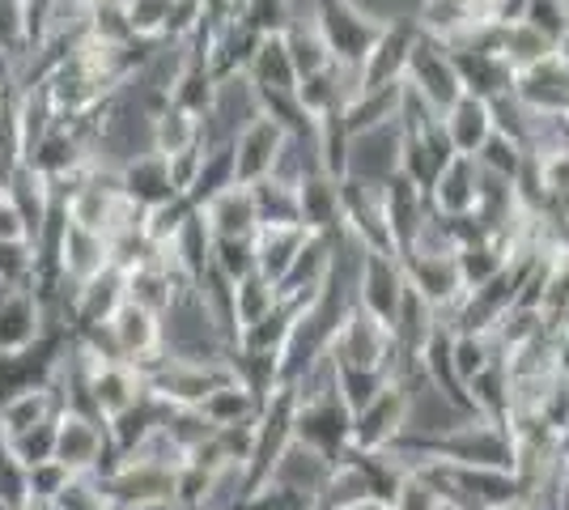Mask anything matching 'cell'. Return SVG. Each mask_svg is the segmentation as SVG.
I'll return each instance as SVG.
<instances>
[{"label": "cell", "instance_id": "cell-43", "mask_svg": "<svg viewBox=\"0 0 569 510\" xmlns=\"http://www.w3.org/2000/svg\"><path fill=\"white\" fill-rule=\"evenodd\" d=\"M387 383H391V374H382V370H349V366H336V391H340V400H345L349 413H361Z\"/></svg>", "mask_w": 569, "mask_h": 510}, {"label": "cell", "instance_id": "cell-12", "mask_svg": "<svg viewBox=\"0 0 569 510\" xmlns=\"http://www.w3.org/2000/svg\"><path fill=\"white\" fill-rule=\"evenodd\" d=\"M403 264L396 256H361V272H357V290H353V302L361 311H370V316L387 323L391 328V319L400 311V298H403Z\"/></svg>", "mask_w": 569, "mask_h": 510}, {"label": "cell", "instance_id": "cell-11", "mask_svg": "<svg viewBox=\"0 0 569 510\" xmlns=\"http://www.w3.org/2000/svg\"><path fill=\"white\" fill-rule=\"evenodd\" d=\"M289 141H293V137H289L277 120H268V116H256V120L247 123L234 141H230V146H234L238 188H256L260 179H268V174L277 170V162H281V153Z\"/></svg>", "mask_w": 569, "mask_h": 510}, {"label": "cell", "instance_id": "cell-38", "mask_svg": "<svg viewBox=\"0 0 569 510\" xmlns=\"http://www.w3.org/2000/svg\"><path fill=\"white\" fill-rule=\"evenodd\" d=\"M251 200H256L260 226H302V218H298V188H289L281 179H260L251 188Z\"/></svg>", "mask_w": 569, "mask_h": 510}, {"label": "cell", "instance_id": "cell-29", "mask_svg": "<svg viewBox=\"0 0 569 510\" xmlns=\"http://www.w3.org/2000/svg\"><path fill=\"white\" fill-rule=\"evenodd\" d=\"M400 94H403V81L400 86H382V90H361V94L345 107V132L349 137H361V132H375V128H387V123L400 120Z\"/></svg>", "mask_w": 569, "mask_h": 510}, {"label": "cell", "instance_id": "cell-13", "mask_svg": "<svg viewBox=\"0 0 569 510\" xmlns=\"http://www.w3.org/2000/svg\"><path fill=\"white\" fill-rule=\"evenodd\" d=\"M332 468H336V460H328L323 451L307 447L302 438H293L281 456L272 460V468H268L263 481H268V486L289 489V493H298V498H307V502H319V493H323V486H328Z\"/></svg>", "mask_w": 569, "mask_h": 510}, {"label": "cell", "instance_id": "cell-35", "mask_svg": "<svg viewBox=\"0 0 569 510\" xmlns=\"http://www.w3.org/2000/svg\"><path fill=\"white\" fill-rule=\"evenodd\" d=\"M217 86H221V81L209 73V64L188 60L183 73L174 77V86H170V107L188 111L196 120H209V111H213V102H217Z\"/></svg>", "mask_w": 569, "mask_h": 510}, {"label": "cell", "instance_id": "cell-34", "mask_svg": "<svg viewBox=\"0 0 569 510\" xmlns=\"http://www.w3.org/2000/svg\"><path fill=\"white\" fill-rule=\"evenodd\" d=\"M498 56L515 69V73H527L536 64H545L557 56V43H548L540 30H531L527 22H501V48Z\"/></svg>", "mask_w": 569, "mask_h": 510}, {"label": "cell", "instance_id": "cell-20", "mask_svg": "<svg viewBox=\"0 0 569 510\" xmlns=\"http://www.w3.org/2000/svg\"><path fill=\"white\" fill-rule=\"evenodd\" d=\"M298 218L307 234H336L345 230V209H340V179L310 170L298 183Z\"/></svg>", "mask_w": 569, "mask_h": 510}, {"label": "cell", "instance_id": "cell-3", "mask_svg": "<svg viewBox=\"0 0 569 510\" xmlns=\"http://www.w3.org/2000/svg\"><path fill=\"white\" fill-rule=\"evenodd\" d=\"M403 86L421 98L426 107H433L438 116H447L455 102L463 98V86H459V73H455L451 51L442 48L438 39H429V34H417V43L408 51Z\"/></svg>", "mask_w": 569, "mask_h": 510}, {"label": "cell", "instance_id": "cell-51", "mask_svg": "<svg viewBox=\"0 0 569 510\" xmlns=\"http://www.w3.org/2000/svg\"><path fill=\"white\" fill-rule=\"evenodd\" d=\"M26 477H30V502H56V493L69 486L72 472L64 463H34V468H26Z\"/></svg>", "mask_w": 569, "mask_h": 510}, {"label": "cell", "instance_id": "cell-15", "mask_svg": "<svg viewBox=\"0 0 569 510\" xmlns=\"http://www.w3.org/2000/svg\"><path fill=\"white\" fill-rule=\"evenodd\" d=\"M128 302V277L119 272V268H102L98 277H90L77 298H72V337L77 332H86V328H102V323H111L116 311Z\"/></svg>", "mask_w": 569, "mask_h": 510}, {"label": "cell", "instance_id": "cell-40", "mask_svg": "<svg viewBox=\"0 0 569 510\" xmlns=\"http://www.w3.org/2000/svg\"><path fill=\"white\" fill-rule=\"evenodd\" d=\"M200 413L209 417L217 430H221V426H238V421H247V417L260 413V400L242 388L238 379H230V383H221V388L200 404Z\"/></svg>", "mask_w": 569, "mask_h": 510}, {"label": "cell", "instance_id": "cell-16", "mask_svg": "<svg viewBox=\"0 0 569 510\" xmlns=\"http://www.w3.org/2000/svg\"><path fill=\"white\" fill-rule=\"evenodd\" d=\"M515 98L531 116H566L569 111V69L552 56L545 64L515 77Z\"/></svg>", "mask_w": 569, "mask_h": 510}, {"label": "cell", "instance_id": "cell-27", "mask_svg": "<svg viewBox=\"0 0 569 510\" xmlns=\"http://www.w3.org/2000/svg\"><path fill=\"white\" fill-rule=\"evenodd\" d=\"M307 239L310 234L302 226H260L256 230V272H260L263 281L281 286V277L298 260V251L307 247Z\"/></svg>", "mask_w": 569, "mask_h": 510}, {"label": "cell", "instance_id": "cell-7", "mask_svg": "<svg viewBox=\"0 0 569 510\" xmlns=\"http://www.w3.org/2000/svg\"><path fill=\"white\" fill-rule=\"evenodd\" d=\"M293 438H302L307 447L323 451L328 460H340L353 447V413L345 409L340 391L336 396H319V400H298Z\"/></svg>", "mask_w": 569, "mask_h": 510}, {"label": "cell", "instance_id": "cell-59", "mask_svg": "<svg viewBox=\"0 0 569 510\" xmlns=\"http://www.w3.org/2000/svg\"><path fill=\"white\" fill-rule=\"evenodd\" d=\"M361 510H391V507H387V502H366Z\"/></svg>", "mask_w": 569, "mask_h": 510}, {"label": "cell", "instance_id": "cell-61", "mask_svg": "<svg viewBox=\"0 0 569 510\" xmlns=\"http://www.w3.org/2000/svg\"><path fill=\"white\" fill-rule=\"evenodd\" d=\"M561 123H566V137H569V111H566V116H561Z\"/></svg>", "mask_w": 569, "mask_h": 510}, {"label": "cell", "instance_id": "cell-1", "mask_svg": "<svg viewBox=\"0 0 569 510\" xmlns=\"http://www.w3.org/2000/svg\"><path fill=\"white\" fill-rule=\"evenodd\" d=\"M315 26H319L323 43L332 51L336 69L361 73V60L370 56L387 18L375 13L370 4H361V0H315Z\"/></svg>", "mask_w": 569, "mask_h": 510}, {"label": "cell", "instance_id": "cell-50", "mask_svg": "<svg viewBox=\"0 0 569 510\" xmlns=\"http://www.w3.org/2000/svg\"><path fill=\"white\" fill-rule=\"evenodd\" d=\"M522 22L531 26V30H540L548 43H561V34H566L569 26V0H531Z\"/></svg>", "mask_w": 569, "mask_h": 510}, {"label": "cell", "instance_id": "cell-28", "mask_svg": "<svg viewBox=\"0 0 569 510\" xmlns=\"http://www.w3.org/2000/svg\"><path fill=\"white\" fill-rule=\"evenodd\" d=\"M256 43H260V39L238 22V18L213 26V39H209V73H213L217 81H234V77H242L247 73V64H251Z\"/></svg>", "mask_w": 569, "mask_h": 510}, {"label": "cell", "instance_id": "cell-52", "mask_svg": "<svg viewBox=\"0 0 569 510\" xmlns=\"http://www.w3.org/2000/svg\"><path fill=\"white\" fill-rule=\"evenodd\" d=\"M0 281L4 286H30L34 281V251L26 243H0Z\"/></svg>", "mask_w": 569, "mask_h": 510}, {"label": "cell", "instance_id": "cell-19", "mask_svg": "<svg viewBox=\"0 0 569 510\" xmlns=\"http://www.w3.org/2000/svg\"><path fill=\"white\" fill-rule=\"evenodd\" d=\"M455 73L463 94L480 98V102H493V98L515 94V69L501 60L498 51H451Z\"/></svg>", "mask_w": 569, "mask_h": 510}, {"label": "cell", "instance_id": "cell-53", "mask_svg": "<svg viewBox=\"0 0 569 510\" xmlns=\"http://www.w3.org/2000/svg\"><path fill=\"white\" fill-rule=\"evenodd\" d=\"M200 162H204V146L183 149V153H174V158H167L170 183H174V192H179V196H188V192H191V183H196V174H200Z\"/></svg>", "mask_w": 569, "mask_h": 510}, {"label": "cell", "instance_id": "cell-48", "mask_svg": "<svg viewBox=\"0 0 569 510\" xmlns=\"http://www.w3.org/2000/svg\"><path fill=\"white\" fill-rule=\"evenodd\" d=\"M213 268L238 286L256 272V239H213Z\"/></svg>", "mask_w": 569, "mask_h": 510}, {"label": "cell", "instance_id": "cell-21", "mask_svg": "<svg viewBox=\"0 0 569 510\" xmlns=\"http://www.w3.org/2000/svg\"><path fill=\"white\" fill-rule=\"evenodd\" d=\"M119 183H123V196L137 204V209H158V204H167L174 200V183H170V167L162 153H137V158H128L123 167H119Z\"/></svg>", "mask_w": 569, "mask_h": 510}, {"label": "cell", "instance_id": "cell-23", "mask_svg": "<svg viewBox=\"0 0 569 510\" xmlns=\"http://www.w3.org/2000/svg\"><path fill=\"white\" fill-rule=\"evenodd\" d=\"M60 277L69 281V286H86L90 277H98L102 268H111V251H107V239L102 234H90V230H81V226H64V239H60Z\"/></svg>", "mask_w": 569, "mask_h": 510}, {"label": "cell", "instance_id": "cell-5", "mask_svg": "<svg viewBox=\"0 0 569 510\" xmlns=\"http://www.w3.org/2000/svg\"><path fill=\"white\" fill-rule=\"evenodd\" d=\"M412 18H417L421 34L438 39L447 51L472 48L476 39L498 22L480 0H417L412 4Z\"/></svg>", "mask_w": 569, "mask_h": 510}, {"label": "cell", "instance_id": "cell-55", "mask_svg": "<svg viewBox=\"0 0 569 510\" xmlns=\"http://www.w3.org/2000/svg\"><path fill=\"white\" fill-rule=\"evenodd\" d=\"M18 86H22V60L0 48V94H18Z\"/></svg>", "mask_w": 569, "mask_h": 510}, {"label": "cell", "instance_id": "cell-4", "mask_svg": "<svg viewBox=\"0 0 569 510\" xmlns=\"http://www.w3.org/2000/svg\"><path fill=\"white\" fill-rule=\"evenodd\" d=\"M340 209H345V234L370 256H396L391 230H387V204H382V183L366 179H340ZM400 260V256H396Z\"/></svg>", "mask_w": 569, "mask_h": 510}, {"label": "cell", "instance_id": "cell-14", "mask_svg": "<svg viewBox=\"0 0 569 510\" xmlns=\"http://www.w3.org/2000/svg\"><path fill=\"white\" fill-rule=\"evenodd\" d=\"M382 204H387V230H391V243H396V256H408L412 243H417V234H421V226L429 221V196L417 188V183H408L400 170L382 183Z\"/></svg>", "mask_w": 569, "mask_h": 510}, {"label": "cell", "instance_id": "cell-58", "mask_svg": "<svg viewBox=\"0 0 569 510\" xmlns=\"http://www.w3.org/2000/svg\"><path fill=\"white\" fill-rule=\"evenodd\" d=\"M557 60L569 69V26H566V34H561V43H557Z\"/></svg>", "mask_w": 569, "mask_h": 510}, {"label": "cell", "instance_id": "cell-46", "mask_svg": "<svg viewBox=\"0 0 569 510\" xmlns=\"http://www.w3.org/2000/svg\"><path fill=\"white\" fill-rule=\"evenodd\" d=\"M191 213H196V204H191L188 196H174V200H167V204L149 209V213H144V234H149V243L153 247L170 243V239L191 221Z\"/></svg>", "mask_w": 569, "mask_h": 510}, {"label": "cell", "instance_id": "cell-10", "mask_svg": "<svg viewBox=\"0 0 569 510\" xmlns=\"http://www.w3.org/2000/svg\"><path fill=\"white\" fill-rule=\"evenodd\" d=\"M400 264H403V281L421 293L433 311H438V319L463 302L468 286H463V272H459V260H455L451 251H447V256L412 251V256H403Z\"/></svg>", "mask_w": 569, "mask_h": 510}, {"label": "cell", "instance_id": "cell-33", "mask_svg": "<svg viewBox=\"0 0 569 510\" xmlns=\"http://www.w3.org/2000/svg\"><path fill=\"white\" fill-rule=\"evenodd\" d=\"M284 48H289V60H293L298 81H307V77H319L332 69V51H328V43H323V34H319L315 18H298V22L289 26Z\"/></svg>", "mask_w": 569, "mask_h": 510}, {"label": "cell", "instance_id": "cell-37", "mask_svg": "<svg viewBox=\"0 0 569 510\" xmlns=\"http://www.w3.org/2000/svg\"><path fill=\"white\" fill-rule=\"evenodd\" d=\"M238 22L247 26L256 39H284L289 26L298 22V9H293V0H242Z\"/></svg>", "mask_w": 569, "mask_h": 510}, {"label": "cell", "instance_id": "cell-24", "mask_svg": "<svg viewBox=\"0 0 569 510\" xmlns=\"http://www.w3.org/2000/svg\"><path fill=\"white\" fill-rule=\"evenodd\" d=\"M442 128H447V141H451L455 158H476L485 149V141L493 137V111H489V102L463 94L442 116Z\"/></svg>", "mask_w": 569, "mask_h": 510}, {"label": "cell", "instance_id": "cell-47", "mask_svg": "<svg viewBox=\"0 0 569 510\" xmlns=\"http://www.w3.org/2000/svg\"><path fill=\"white\" fill-rule=\"evenodd\" d=\"M489 362H498V349H493L489 337H455L451 366H455V379L463 383V391H468V383H472Z\"/></svg>", "mask_w": 569, "mask_h": 510}, {"label": "cell", "instance_id": "cell-22", "mask_svg": "<svg viewBox=\"0 0 569 510\" xmlns=\"http://www.w3.org/2000/svg\"><path fill=\"white\" fill-rule=\"evenodd\" d=\"M107 328H111V337H116L123 362L141 366L144 358L162 353V316H153V311H144V307L123 302Z\"/></svg>", "mask_w": 569, "mask_h": 510}, {"label": "cell", "instance_id": "cell-42", "mask_svg": "<svg viewBox=\"0 0 569 510\" xmlns=\"http://www.w3.org/2000/svg\"><path fill=\"white\" fill-rule=\"evenodd\" d=\"M170 13H174V0H128L132 39H141V43L170 39Z\"/></svg>", "mask_w": 569, "mask_h": 510}, {"label": "cell", "instance_id": "cell-30", "mask_svg": "<svg viewBox=\"0 0 569 510\" xmlns=\"http://www.w3.org/2000/svg\"><path fill=\"white\" fill-rule=\"evenodd\" d=\"M242 77H247L251 90H298V73H293L284 39H260Z\"/></svg>", "mask_w": 569, "mask_h": 510}, {"label": "cell", "instance_id": "cell-54", "mask_svg": "<svg viewBox=\"0 0 569 510\" xmlns=\"http://www.w3.org/2000/svg\"><path fill=\"white\" fill-rule=\"evenodd\" d=\"M0 243H26L30 247V226L18 213V204L9 196H0Z\"/></svg>", "mask_w": 569, "mask_h": 510}, {"label": "cell", "instance_id": "cell-18", "mask_svg": "<svg viewBox=\"0 0 569 510\" xmlns=\"http://www.w3.org/2000/svg\"><path fill=\"white\" fill-rule=\"evenodd\" d=\"M476 200H480V167L476 158H451L442 174L433 179L429 188V209L438 218H468L476 213Z\"/></svg>", "mask_w": 569, "mask_h": 510}, {"label": "cell", "instance_id": "cell-49", "mask_svg": "<svg viewBox=\"0 0 569 510\" xmlns=\"http://www.w3.org/2000/svg\"><path fill=\"white\" fill-rule=\"evenodd\" d=\"M522 158H527V149H522L519 141H510V137L493 132V137L485 141V149L476 153V167L489 170V174H498V179H510V183H515V174H519Z\"/></svg>", "mask_w": 569, "mask_h": 510}, {"label": "cell", "instance_id": "cell-9", "mask_svg": "<svg viewBox=\"0 0 569 510\" xmlns=\"http://www.w3.org/2000/svg\"><path fill=\"white\" fill-rule=\"evenodd\" d=\"M417 18L412 13H396V18H387L382 26V34L375 39V48L370 56L361 60V90H382V86H400L403 81V69H408V51L417 43Z\"/></svg>", "mask_w": 569, "mask_h": 510}, {"label": "cell", "instance_id": "cell-41", "mask_svg": "<svg viewBox=\"0 0 569 510\" xmlns=\"http://www.w3.org/2000/svg\"><path fill=\"white\" fill-rule=\"evenodd\" d=\"M540 319H545L548 337L569 332V260H557L548 272L545 298H540Z\"/></svg>", "mask_w": 569, "mask_h": 510}, {"label": "cell", "instance_id": "cell-39", "mask_svg": "<svg viewBox=\"0 0 569 510\" xmlns=\"http://www.w3.org/2000/svg\"><path fill=\"white\" fill-rule=\"evenodd\" d=\"M277 286L272 281H263L260 272H251L247 281H238L234 286V323H238V337L251 328V323H260L263 316H272L277 311Z\"/></svg>", "mask_w": 569, "mask_h": 510}, {"label": "cell", "instance_id": "cell-57", "mask_svg": "<svg viewBox=\"0 0 569 510\" xmlns=\"http://www.w3.org/2000/svg\"><path fill=\"white\" fill-rule=\"evenodd\" d=\"M557 451H561V460H569V417H566V426L557 430Z\"/></svg>", "mask_w": 569, "mask_h": 510}, {"label": "cell", "instance_id": "cell-31", "mask_svg": "<svg viewBox=\"0 0 569 510\" xmlns=\"http://www.w3.org/2000/svg\"><path fill=\"white\" fill-rule=\"evenodd\" d=\"M455 260H459V272H463V286H468V290H480V286H489L493 277L506 272V264H510V243L498 239V234H485V239H476V243L459 247Z\"/></svg>", "mask_w": 569, "mask_h": 510}, {"label": "cell", "instance_id": "cell-45", "mask_svg": "<svg viewBox=\"0 0 569 510\" xmlns=\"http://www.w3.org/2000/svg\"><path fill=\"white\" fill-rule=\"evenodd\" d=\"M162 430H167L170 442H174L183 456L200 451V447L217 434V426L200 413V409H170V417H167V426H162Z\"/></svg>", "mask_w": 569, "mask_h": 510}, {"label": "cell", "instance_id": "cell-6", "mask_svg": "<svg viewBox=\"0 0 569 510\" xmlns=\"http://www.w3.org/2000/svg\"><path fill=\"white\" fill-rule=\"evenodd\" d=\"M56 463H64L72 477H102L116 463L107 421L60 413V421H56Z\"/></svg>", "mask_w": 569, "mask_h": 510}, {"label": "cell", "instance_id": "cell-17", "mask_svg": "<svg viewBox=\"0 0 569 510\" xmlns=\"http://www.w3.org/2000/svg\"><path fill=\"white\" fill-rule=\"evenodd\" d=\"M43 337V302L30 286L0 293V353H26Z\"/></svg>", "mask_w": 569, "mask_h": 510}, {"label": "cell", "instance_id": "cell-56", "mask_svg": "<svg viewBox=\"0 0 569 510\" xmlns=\"http://www.w3.org/2000/svg\"><path fill=\"white\" fill-rule=\"evenodd\" d=\"M552 374L569 388V332L552 337Z\"/></svg>", "mask_w": 569, "mask_h": 510}, {"label": "cell", "instance_id": "cell-36", "mask_svg": "<svg viewBox=\"0 0 569 510\" xmlns=\"http://www.w3.org/2000/svg\"><path fill=\"white\" fill-rule=\"evenodd\" d=\"M238 188V170H234V146H204V162H200V174L191 183L188 200L196 209H204L213 196Z\"/></svg>", "mask_w": 569, "mask_h": 510}, {"label": "cell", "instance_id": "cell-26", "mask_svg": "<svg viewBox=\"0 0 569 510\" xmlns=\"http://www.w3.org/2000/svg\"><path fill=\"white\" fill-rule=\"evenodd\" d=\"M60 413H64V404H60L56 383H39V388L18 391V396H9L0 404V442H9L13 434H22L30 426H43V421Z\"/></svg>", "mask_w": 569, "mask_h": 510}, {"label": "cell", "instance_id": "cell-2", "mask_svg": "<svg viewBox=\"0 0 569 510\" xmlns=\"http://www.w3.org/2000/svg\"><path fill=\"white\" fill-rule=\"evenodd\" d=\"M328 358H332L336 366H349V370H382V374H391V379H396V370H400V362H403L391 328L379 323L370 311H361L357 302L345 311V319L336 323L332 340H328Z\"/></svg>", "mask_w": 569, "mask_h": 510}, {"label": "cell", "instance_id": "cell-44", "mask_svg": "<svg viewBox=\"0 0 569 510\" xmlns=\"http://www.w3.org/2000/svg\"><path fill=\"white\" fill-rule=\"evenodd\" d=\"M56 421H60V417H51V421H43V426H30V430H22V434H13L9 442H4V451L22 463V468L56 460Z\"/></svg>", "mask_w": 569, "mask_h": 510}, {"label": "cell", "instance_id": "cell-60", "mask_svg": "<svg viewBox=\"0 0 569 510\" xmlns=\"http://www.w3.org/2000/svg\"><path fill=\"white\" fill-rule=\"evenodd\" d=\"M310 510H336V507H323V502H315V507H310Z\"/></svg>", "mask_w": 569, "mask_h": 510}, {"label": "cell", "instance_id": "cell-62", "mask_svg": "<svg viewBox=\"0 0 569 510\" xmlns=\"http://www.w3.org/2000/svg\"><path fill=\"white\" fill-rule=\"evenodd\" d=\"M0 451H4V442H0Z\"/></svg>", "mask_w": 569, "mask_h": 510}, {"label": "cell", "instance_id": "cell-32", "mask_svg": "<svg viewBox=\"0 0 569 510\" xmlns=\"http://www.w3.org/2000/svg\"><path fill=\"white\" fill-rule=\"evenodd\" d=\"M196 146H204V137H200V120L188 116V111H179V107H162V111L149 120V149H153V153L174 158V153L196 149Z\"/></svg>", "mask_w": 569, "mask_h": 510}, {"label": "cell", "instance_id": "cell-8", "mask_svg": "<svg viewBox=\"0 0 569 510\" xmlns=\"http://www.w3.org/2000/svg\"><path fill=\"white\" fill-rule=\"evenodd\" d=\"M403 434H408V383L391 379L361 413H353V451H387Z\"/></svg>", "mask_w": 569, "mask_h": 510}, {"label": "cell", "instance_id": "cell-25", "mask_svg": "<svg viewBox=\"0 0 569 510\" xmlns=\"http://www.w3.org/2000/svg\"><path fill=\"white\" fill-rule=\"evenodd\" d=\"M200 218H204L213 239H256V230H260L251 188H230V192L213 196V200L200 209Z\"/></svg>", "mask_w": 569, "mask_h": 510}]
</instances>
